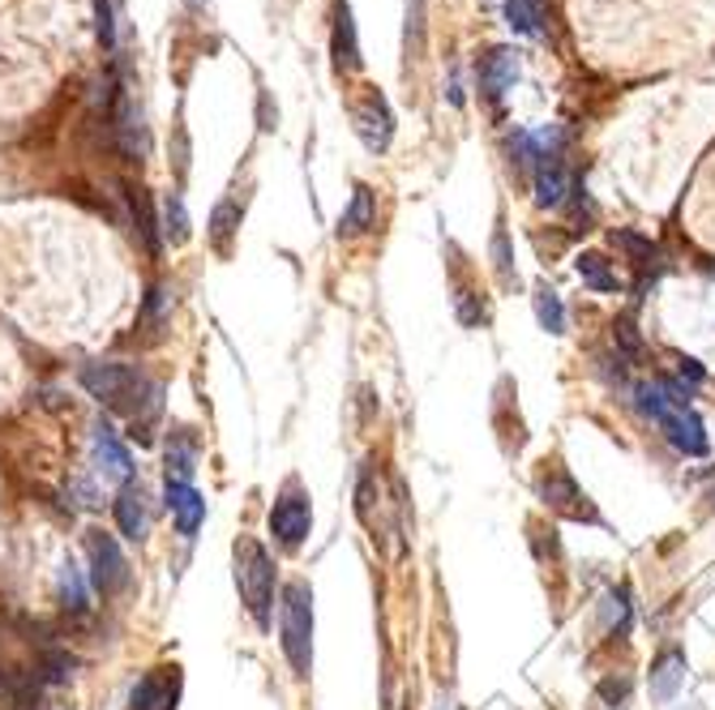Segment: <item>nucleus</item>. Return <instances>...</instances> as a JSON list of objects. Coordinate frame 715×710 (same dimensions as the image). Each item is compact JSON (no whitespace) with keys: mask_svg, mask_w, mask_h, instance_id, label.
<instances>
[{"mask_svg":"<svg viewBox=\"0 0 715 710\" xmlns=\"http://www.w3.org/2000/svg\"><path fill=\"white\" fill-rule=\"evenodd\" d=\"M600 698H605L613 710H621L626 707V698H630V681H626V677H621V681H605L600 684Z\"/></svg>","mask_w":715,"mask_h":710,"instance_id":"nucleus-29","label":"nucleus"},{"mask_svg":"<svg viewBox=\"0 0 715 710\" xmlns=\"http://www.w3.org/2000/svg\"><path fill=\"white\" fill-rule=\"evenodd\" d=\"M167 510H172V519H176V531L193 540L197 535V526L206 519V501H202V492L193 489V484H180V480H167Z\"/></svg>","mask_w":715,"mask_h":710,"instance_id":"nucleus-10","label":"nucleus"},{"mask_svg":"<svg viewBox=\"0 0 715 710\" xmlns=\"http://www.w3.org/2000/svg\"><path fill=\"white\" fill-rule=\"evenodd\" d=\"M125 193H129V206H134V223H138L141 245L150 248V253H159V236H155V215H150V197H146V189H125Z\"/></svg>","mask_w":715,"mask_h":710,"instance_id":"nucleus-22","label":"nucleus"},{"mask_svg":"<svg viewBox=\"0 0 715 710\" xmlns=\"http://www.w3.org/2000/svg\"><path fill=\"white\" fill-rule=\"evenodd\" d=\"M99 34H104V43L111 48V9H108V0H99Z\"/></svg>","mask_w":715,"mask_h":710,"instance_id":"nucleus-33","label":"nucleus"},{"mask_svg":"<svg viewBox=\"0 0 715 710\" xmlns=\"http://www.w3.org/2000/svg\"><path fill=\"white\" fill-rule=\"evenodd\" d=\"M116 137H120V146H125V155L129 159H146L150 155V137H146V125H141L138 108L129 103V99H120V108H116Z\"/></svg>","mask_w":715,"mask_h":710,"instance_id":"nucleus-14","label":"nucleus"},{"mask_svg":"<svg viewBox=\"0 0 715 710\" xmlns=\"http://www.w3.org/2000/svg\"><path fill=\"white\" fill-rule=\"evenodd\" d=\"M506 22L519 30V34H540L536 0H506Z\"/></svg>","mask_w":715,"mask_h":710,"instance_id":"nucleus-25","label":"nucleus"},{"mask_svg":"<svg viewBox=\"0 0 715 710\" xmlns=\"http://www.w3.org/2000/svg\"><path fill=\"white\" fill-rule=\"evenodd\" d=\"M566 193H575L566 167L557 164V159H540V164H536V201H540L545 210H557V206L566 201Z\"/></svg>","mask_w":715,"mask_h":710,"instance_id":"nucleus-17","label":"nucleus"},{"mask_svg":"<svg viewBox=\"0 0 715 710\" xmlns=\"http://www.w3.org/2000/svg\"><path fill=\"white\" fill-rule=\"evenodd\" d=\"M575 266H578V278H582L591 292H617V287H621L617 270H608V262L600 253H582Z\"/></svg>","mask_w":715,"mask_h":710,"instance_id":"nucleus-20","label":"nucleus"},{"mask_svg":"<svg viewBox=\"0 0 715 710\" xmlns=\"http://www.w3.org/2000/svg\"><path fill=\"white\" fill-rule=\"evenodd\" d=\"M193 463H197V441H193L189 428H176L172 441H167V480H180L189 484Z\"/></svg>","mask_w":715,"mask_h":710,"instance_id":"nucleus-19","label":"nucleus"},{"mask_svg":"<svg viewBox=\"0 0 715 710\" xmlns=\"http://www.w3.org/2000/svg\"><path fill=\"white\" fill-rule=\"evenodd\" d=\"M60 600H65V608H74V612L86 608V578L74 561L60 565Z\"/></svg>","mask_w":715,"mask_h":710,"instance_id":"nucleus-23","label":"nucleus"},{"mask_svg":"<svg viewBox=\"0 0 715 710\" xmlns=\"http://www.w3.org/2000/svg\"><path fill=\"white\" fill-rule=\"evenodd\" d=\"M519 78V60H515V52H506V48H497V52H489L484 60H480V86H484V95L489 99H501L506 95V86Z\"/></svg>","mask_w":715,"mask_h":710,"instance_id":"nucleus-15","label":"nucleus"},{"mask_svg":"<svg viewBox=\"0 0 715 710\" xmlns=\"http://www.w3.org/2000/svg\"><path fill=\"white\" fill-rule=\"evenodd\" d=\"M334 65L343 69V73H352L360 69V43H356V22H352V9L339 0V9H334Z\"/></svg>","mask_w":715,"mask_h":710,"instance_id":"nucleus-13","label":"nucleus"},{"mask_svg":"<svg viewBox=\"0 0 715 710\" xmlns=\"http://www.w3.org/2000/svg\"><path fill=\"white\" fill-rule=\"evenodd\" d=\"M164 236L172 245H185L189 240V215H185V201L172 193L164 201Z\"/></svg>","mask_w":715,"mask_h":710,"instance_id":"nucleus-24","label":"nucleus"},{"mask_svg":"<svg viewBox=\"0 0 715 710\" xmlns=\"http://www.w3.org/2000/svg\"><path fill=\"white\" fill-rule=\"evenodd\" d=\"M236 586L245 600L248 617L257 629H271V608H275V561L257 540H241L236 544Z\"/></svg>","mask_w":715,"mask_h":710,"instance_id":"nucleus-2","label":"nucleus"},{"mask_svg":"<svg viewBox=\"0 0 715 710\" xmlns=\"http://www.w3.org/2000/svg\"><path fill=\"white\" fill-rule=\"evenodd\" d=\"M86 556H90V586H95L99 595L125 591L129 561H125V552H120V544L111 540L108 531H86Z\"/></svg>","mask_w":715,"mask_h":710,"instance_id":"nucleus-5","label":"nucleus"},{"mask_svg":"<svg viewBox=\"0 0 715 710\" xmlns=\"http://www.w3.org/2000/svg\"><path fill=\"white\" fill-rule=\"evenodd\" d=\"M493 257H497V270H501V283H515V270H510V248H506V231L493 236Z\"/></svg>","mask_w":715,"mask_h":710,"instance_id":"nucleus-30","label":"nucleus"},{"mask_svg":"<svg viewBox=\"0 0 715 710\" xmlns=\"http://www.w3.org/2000/svg\"><path fill=\"white\" fill-rule=\"evenodd\" d=\"M236 223H241V210H236L232 201H223L219 210H215V219H210V236H215V245L227 248V236L236 231Z\"/></svg>","mask_w":715,"mask_h":710,"instance_id":"nucleus-28","label":"nucleus"},{"mask_svg":"<svg viewBox=\"0 0 715 710\" xmlns=\"http://www.w3.org/2000/svg\"><path fill=\"white\" fill-rule=\"evenodd\" d=\"M373 219H378V193L369 189V185H356L347 215L339 219V236H364L373 227Z\"/></svg>","mask_w":715,"mask_h":710,"instance_id":"nucleus-18","label":"nucleus"},{"mask_svg":"<svg viewBox=\"0 0 715 710\" xmlns=\"http://www.w3.org/2000/svg\"><path fill=\"white\" fill-rule=\"evenodd\" d=\"M652 698L656 702H673L677 698V689L686 684V651L682 647H664L656 663H652Z\"/></svg>","mask_w":715,"mask_h":710,"instance_id":"nucleus-11","label":"nucleus"},{"mask_svg":"<svg viewBox=\"0 0 715 710\" xmlns=\"http://www.w3.org/2000/svg\"><path fill=\"white\" fill-rule=\"evenodd\" d=\"M283 655L296 677H308V668H313V591H308V582L283 586Z\"/></svg>","mask_w":715,"mask_h":710,"instance_id":"nucleus-3","label":"nucleus"},{"mask_svg":"<svg viewBox=\"0 0 715 710\" xmlns=\"http://www.w3.org/2000/svg\"><path fill=\"white\" fill-rule=\"evenodd\" d=\"M536 317H540V326L549 329V334H561V329H566V308H561V296L552 292L549 283L536 287Z\"/></svg>","mask_w":715,"mask_h":710,"instance_id":"nucleus-21","label":"nucleus"},{"mask_svg":"<svg viewBox=\"0 0 715 710\" xmlns=\"http://www.w3.org/2000/svg\"><path fill=\"white\" fill-rule=\"evenodd\" d=\"M712 505H715V492H712Z\"/></svg>","mask_w":715,"mask_h":710,"instance_id":"nucleus-34","label":"nucleus"},{"mask_svg":"<svg viewBox=\"0 0 715 710\" xmlns=\"http://www.w3.org/2000/svg\"><path fill=\"white\" fill-rule=\"evenodd\" d=\"M617 343L626 347V355H643V338H638V329H634L630 317H626V322H617Z\"/></svg>","mask_w":715,"mask_h":710,"instance_id":"nucleus-31","label":"nucleus"},{"mask_svg":"<svg viewBox=\"0 0 715 710\" xmlns=\"http://www.w3.org/2000/svg\"><path fill=\"white\" fill-rule=\"evenodd\" d=\"M638 394V411L647 415V420H656L660 424V433L668 437L673 450H682L689 458H703L707 454V433H703V420L686 407V403H677L660 382L656 385H638L634 389Z\"/></svg>","mask_w":715,"mask_h":710,"instance_id":"nucleus-1","label":"nucleus"},{"mask_svg":"<svg viewBox=\"0 0 715 710\" xmlns=\"http://www.w3.org/2000/svg\"><path fill=\"white\" fill-rule=\"evenodd\" d=\"M193 4H202V0H193Z\"/></svg>","mask_w":715,"mask_h":710,"instance_id":"nucleus-35","label":"nucleus"},{"mask_svg":"<svg viewBox=\"0 0 715 710\" xmlns=\"http://www.w3.org/2000/svg\"><path fill=\"white\" fill-rule=\"evenodd\" d=\"M176 702H180V668H155L129 693V710H176Z\"/></svg>","mask_w":715,"mask_h":710,"instance_id":"nucleus-7","label":"nucleus"},{"mask_svg":"<svg viewBox=\"0 0 715 710\" xmlns=\"http://www.w3.org/2000/svg\"><path fill=\"white\" fill-rule=\"evenodd\" d=\"M605 621H608V633H626L630 629V600H626V591H608L605 600Z\"/></svg>","mask_w":715,"mask_h":710,"instance_id":"nucleus-26","label":"nucleus"},{"mask_svg":"<svg viewBox=\"0 0 715 710\" xmlns=\"http://www.w3.org/2000/svg\"><path fill=\"white\" fill-rule=\"evenodd\" d=\"M308 526H313L308 492L301 489V480H287L275 496V505H271V535L283 548H301L308 540Z\"/></svg>","mask_w":715,"mask_h":710,"instance_id":"nucleus-4","label":"nucleus"},{"mask_svg":"<svg viewBox=\"0 0 715 710\" xmlns=\"http://www.w3.org/2000/svg\"><path fill=\"white\" fill-rule=\"evenodd\" d=\"M545 466H549V463H545ZM536 489H540V496H545V505H549V510H557V514H566V519L596 522V510H591V501L582 496V489H578L575 480H570V471H566L561 463H552L549 471H540Z\"/></svg>","mask_w":715,"mask_h":710,"instance_id":"nucleus-6","label":"nucleus"},{"mask_svg":"<svg viewBox=\"0 0 715 710\" xmlns=\"http://www.w3.org/2000/svg\"><path fill=\"white\" fill-rule=\"evenodd\" d=\"M613 245L630 253L634 270H638V292L647 287V278H656V274H660V248L652 245L647 236H638V231H613Z\"/></svg>","mask_w":715,"mask_h":710,"instance_id":"nucleus-12","label":"nucleus"},{"mask_svg":"<svg viewBox=\"0 0 715 710\" xmlns=\"http://www.w3.org/2000/svg\"><path fill=\"white\" fill-rule=\"evenodd\" d=\"M146 492L141 484H125L120 496H116V526L129 535V540H141L146 535Z\"/></svg>","mask_w":715,"mask_h":710,"instance_id":"nucleus-16","label":"nucleus"},{"mask_svg":"<svg viewBox=\"0 0 715 710\" xmlns=\"http://www.w3.org/2000/svg\"><path fill=\"white\" fill-rule=\"evenodd\" d=\"M95 463H99V471L108 475L111 484H129V475H134L129 445L116 437V428H111L108 420L95 424Z\"/></svg>","mask_w":715,"mask_h":710,"instance_id":"nucleus-9","label":"nucleus"},{"mask_svg":"<svg viewBox=\"0 0 715 710\" xmlns=\"http://www.w3.org/2000/svg\"><path fill=\"white\" fill-rule=\"evenodd\" d=\"M352 120H356L360 141H364V146H369L373 155L390 146V134H394V116H390V108H385V99L378 95V90H364V99H360L356 108H352Z\"/></svg>","mask_w":715,"mask_h":710,"instance_id":"nucleus-8","label":"nucleus"},{"mask_svg":"<svg viewBox=\"0 0 715 710\" xmlns=\"http://www.w3.org/2000/svg\"><path fill=\"white\" fill-rule=\"evenodd\" d=\"M167 308H172V296H167L164 287H150V296H146V308H141V326H146V329H159L167 322Z\"/></svg>","mask_w":715,"mask_h":710,"instance_id":"nucleus-27","label":"nucleus"},{"mask_svg":"<svg viewBox=\"0 0 715 710\" xmlns=\"http://www.w3.org/2000/svg\"><path fill=\"white\" fill-rule=\"evenodd\" d=\"M677 364H682V377H689V385H703V382H707V373L698 368V359H686V355H677Z\"/></svg>","mask_w":715,"mask_h":710,"instance_id":"nucleus-32","label":"nucleus"}]
</instances>
